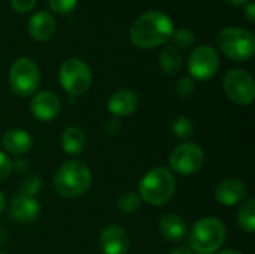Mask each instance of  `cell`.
<instances>
[{"instance_id": "1", "label": "cell", "mask_w": 255, "mask_h": 254, "mask_svg": "<svg viewBox=\"0 0 255 254\" xmlns=\"http://www.w3.org/2000/svg\"><path fill=\"white\" fill-rule=\"evenodd\" d=\"M175 31L173 21L169 15L149 10L142 13L130 27V40L134 46L148 49L160 46L172 39Z\"/></svg>"}, {"instance_id": "2", "label": "cell", "mask_w": 255, "mask_h": 254, "mask_svg": "<svg viewBox=\"0 0 255 254\" xmlns=\"http://www.w3.org/2000/svg\"><path fill=\"white\" fill-rule=\"evenodd\" d=\"M91 186V171L81 160H69L54 177V189L61 198H78Z\"/></svg>"}, {"instance_id": "3", "label": "cell", "mask_w": 255, "mask_h": 254, "mask_svg": "<svg viewBox=\"0 0 255 254\" xmlns=\"http://www.w3.org/2000/svg\"><path fill=\"white\" fill-rule=\"evenodd\" d=\"M176 181L170 169L158 166L151 169L139 184V196L149 205L158 207L167 204L175 193Z\"/></svg>"}, {"instance_id": "4", "label": "cell", "mask_w": 255, "mask_h": 254, "mask_svg": "<svg viewBox=\"0 0 255 254\" xmlns=\"http://www.w3.org/2000/svg\"><path fill=\"white\" fill-rule=\"evenodd\" d=\"M226 226L215 217H203L197 220L190 232V249L193 253L214 254L226 241Z\"/></svg>"}, {"instance_id": "5", "label": "cell", "mask_w": 255, "mask_h": 254, "mask_svg": "<svg viewBox=\"0 0 255 254\" xmlns=\"http://www.w3.org/2000/svg\"><path fill=\"white\" fill-rule=\"evenodd\" d=\"M220 51L235 61H247L255 52V36L247 28L226 27L218 33Z\"/></svg>"}, {"instance_id": "6", "label": "cell", "mask_w": 255, "mask_h": 254, "mask_svg": "<svg viewBox=\"0 0 255 254\" xmlns=\"http://www.w3.org/2000/svg\"><path fill=\"white\" fill-rule=\"evenodd\" d=\"M40 82V72L37 64L27 57L15 60L9 70L10 90L19 97H28L34 94Z\"/></svg>"}, {"instance_id": "7", "label": "cell", "mask_w": 255, "mask_h": 254, "mask_svg": "<svg viewBox=\"0 0 255 254\" xmlns=\"http://www.w3.org/2000/svg\"><path fill=\"white\" fill-rule=\"evenodd\" d=\"M61 87L72 96L78 97L88 91L91 85V70L79 58H67L61 63L58 70Z\"/></svg>"}, {"instance_id": "8", "label": "cell", "mask_w": 255, "mask_h": 254, "mask_svg": "<svg viewBox=\"0 0 255 254\" xmlns=\"http://www.w3.org/2000/svg\"><path fill=\"white\" fill-rule=\"evenodd\" d=\"M227 97L238 105H250L255 99L254 78L244 69H232L224 76Z\"/></svg>"}, {"instance_id": "9", "label": "cell", "mask_w": 255, "mask_h": 254, "mask_svg": "<svg viewBox=\"0 0 255 254\" xmlns=\"http://www.w3.org/2000/svg\"><path fill=\"white\" fill-rule=\"evenodd\" d=\"M203 162L205 153L194 142H185L178 145L169 157V165L172 171L179 175H191L199 172L203 166Z\"/></svg>"}, {"instance_id": "10", "label": "cell", "mask_w": 255, "mask_h": 254, "mask_svg": "<svg viewBox=\"0 0 255 254\" xmlns=\"http://www.w3.org/2000/svg\"><path fill=\"white\" fill-rule=\"evenodd\" d=\"M220 69V55L209 45L197 46L188 58V72L193 79L208 81Z\"/></svg>"}, {"instance_id": "11", "label": "cell", "mask_w": 255, "mask_h": 254, "mask_svg": "<svg viewBox=\"0 0 255 254\" xmlns=\"http://www.w3.org/2000/svg\"><path fill=\"white\" fill-rule=\"evenodd\" d=\"M99 246L103 254H127L130 243L127 232L121 226L109 225L102 231Z\"/></svg>"}, {"instance_id": "12", "label": "cell", "mask_w": 255, "mask_h": 254, "mask_svg": "<svg viewBox=\"0 0 255 254\" xmlns=\"http://www.w3.org/2000/svg\"><path fill=\"white\" fill-rule=\"evenodd\" d=\"M31 114L40 121L54 120L61 109V102L52 91H40L30 102Z\"/></svg>"}, {"instance_id": "13", "label": "cell", "mask_w": 255, "mask_h": 254, "mask_svg": "<svg viewBox=\"0 0 255 254\" xmlns=\"http://www.w3.org/2000/svg\"><path fill=\"white\" fill-rule=\"evenodd\" d=\"M247 196V186L239 178H226L215 189L217 201L224 207H233L244 201Z\"/></svg>"}, {"instance_id": "14", "label": "cell", "mask_w": 255, "mask_h": 254, "mask_svg": "<svg viewBox=\"0 0 255 254\" xmlns=\"http://www.w3.org/2000/svg\"><path fill=\"white\" fill-rule=\"evenodd\" d=\"M40 213V205L34 198L16 195L12 198L9 205V214L13 222L16 223H30L36 220Z\"/></svg>"}, {"instance_id": "15", "label": "cell", "mask_w": 255, "mask_h": 254, "mask_svg": "<svg viewBox=\"0 0 255 254\" xmlns=\"http://www.w3.org/2000/svg\"><path fill=\"white\" fill-rule=\"evenodd\" d=\"M139 97L131 90H118L108 100V109L115 117H127L137 109Z\"/></svg>"}, {"instance_id": "16", "label": "cell", "mask_w": 255, "mask_h": 254, "mask_svg": "<svg viewBox=\"0 0 255 254\" xmlns=\"http://www.w3.org/2000/svg\"><path fill=\"white\" fill-rule=\"evenodd\" d=\"M55 21L52 15L46 10H39L36 12L30 21H28V31L33 36V39L39 42H46L55 34Z\"/></svg>"}, {"instance_id": "17", "label": "cell", "mask_w": 255, "mask_h": 254, "mask_svg": "<svg viewBox=\"0 0 255 254\" xmlns=\"http://www.w3.org/2000/svg\"><path fill=\"white\" fill-rule=\"evenodd\" d=\"M1 145L7 153H10L13 156H24L25 153H28L31 150L33 139L25 130L10 129L3 135Z\"/></svg>"}, {"instance_id": "18", "label": "cell", "mask_w": 255, "mask_h": 254, "mask_svg": "<svg viewBox=\"0 0 255 254\" xmlns=\"http://www.w3.org/2000/svg\"><path fill=\"white\" fill-rule=\"evenodd\" d=\"M160 234L170 243H179L187 235V223L176 214H166L158 222Z\"/></svg>"}, {"instance_id": "19", "label": "cell", "mask_w": 255, "mask_h": 254, "mask_svg": "<svg viewBox=\"0 0 255 254\" xmlns=\"http://www.w3.org/2000/svg\"><path fill=\"white\" fill-rule=\"evenodd\" d=\"M87 144V136L79 127H67L61 133V147L70 156H78L84 151Z\"/></svg>"}, {"instance_id": "20", "label": "cell", "mask_w": 255, "mask_h": 254, "mask_svg": "<svg viewBox=\"0 0 255 254\" xmlns=\"http://www.w3.org/2000/svg\"><path fill=\"white\" fill-rule=\"evenodd\" d=\"M160 67L167 73V75H175L182 66V52L173 45H167L158 57Z\"/></svg>"}, {"instance_id": "21", "label": "cell", "mask_w": 255, "mask_h": 254, "mask_svg": "<svg viewBox=\"0 0 255 254\" xmlns=\"http://www.w3.org/2000/svg\"><path fill=\"white\" fill-rule=\"evenodd\" d=\"M238 222L239 226L248 232L253 234L255 231V201L254 199H248L247 202H244V205L239 208L238 213Z\"/></svg>"}, {"instance_id": "22", "label": "cell", "mask_w": 255, "mask_h": 254, "mask_svg": "<svg viewBox=\"0 0 255 254\" xmlns=\"http://www.w3.org/2000/svg\"><path fill=\"white\" fill-rule=\"evenodd\" d=\"M142 205V199L134 192H127L120 196L118 199V210L124 214H133L136 213Z\"/></svg>"}, {"instance_id": "23", "label": "cell", "mask_w": 255, "mask_h": 254, "mask_svg": "<svg viewBox=\"0 0 255 254\" xmlns=\"http://www.w3.org/2000/svg\"><path fill=\"white\" fill-rule=\"evenodd\" d=\"M172 132H173V135H175L178 139L185 141V139H190V138L193 136L194 126H193V123H191L190 118L181 115V117H178V118L173 121V124H172Z\"/></svg>"}, {"instance_id": "24", "label": "cell", "mask_w": 255, "mask_h": 254, "mask_svg": "<svg viewBox=\"0 0 255 254\" xmlns=\"http://www.w3.org/2000/svg\"><path fill=\"white\" fill-rule=\"evenodd\" d=\"M40 187H42V178L39 175L30 174V175H27L21 181V184H19V193L18 195L28 196V198H34L37 195V192L40 190Z\"/></svg>"}, {"instance_id": "25", "label": "cell", "mask_w": 255, "mask_h": 254, "mask_svg": "<svg viewBox=\"0 0 255 254\" xmlns=\"http://www.w3.org/2000/svg\"><path fill=\"white\" fill-rule=\"evenodd\" d=\"M172 39H173V46H176L178 49H187V48L193 46L196 36H194L193 30L181 27V28L173 31Z\"/></svg>"}, {"instance_id": "26", "label": "cell", "mask_w": 255, "mask_h": 254, "mask_svg": "<svg viewBox=\"0 0 255 254\" xmlns=\"http://www.w3.org/2000/svg\"><path fill=\"white\" fill-rule=\"evenodd\" d=\"M196 90V82L191 76H181L176 82V94L182 99L190 97Z\"/></svg>"}, {"instance_id": "27", "label": "cell", "mask_w": 255, "mask_h": 254, "mask_svg": "<svg viewBox=\"0 0 255 254\" xmlns=\"http://www.w3.org/2000/svg\"><path fill=\"white\" fill-rule=\"evenodd\" d=\"M48 3L55 13L66 15V13H70L76 7L78 0H48Z\"/></svg>"}, {"instance_id": "28", "label": "cell", "mask_w": 255, "mask_h": 254, "mask_svg": "<svg viewBox=\"0 0 255 254\" xmlns=\"http://www.w3.org/2000/svg\"><path fill=\"white\" fill-rule=\"evenodd\" d=\"M12 174V160L0 151V183Z\"/></svg>"}, {"instance_id": "29", "label": "cell", "mask_w": 255, "mask_h": 254, "mask_svg": "<svg viewBox=\"0 0 255 254\" xmlns=\"http://www.w3.org/2000/svg\"><path fill=\"white\" fill-rule=\"evenodd\" d=\"M36 1L37 0H10V4L12 7L19 12V13H25L28 10H31L34 6H36Z\"/></svg>"}, {"instance_id": "30", "label": "cell", "mask_w": 255, "mask_h": 254, "mask_svg": "<svg viewBox=\"0 0 255 254\" xmlns=\"http://www.w3.org/2000/svg\"><path fill=\"white\" fill-rule=\"evenodd\" d=\"M120 129H121V124H120V121H118L117 118L109 120V121L106 123V126H105V132H106L109 136L117 135V133L120 132Z\"/></svg>"}, {"instance_id": "31", "label": "cell", "mask_w": 255, "mask_h": 254, "mask_svg": "<svg viewBox=\"0 0 255 254\" xmlns=\"http://www.w3.org/2000/svg\"><path fill=\"white\" fill-rule=\"evenodd\" d=\"M28 168H30V163L25 159H22V157H18L15 162H12V171H16L18 174L25 172Z\"/></svg>"}, {"instance_id": "32", "label": "cell", "mask_w": 255, "mask_h": 254, "mask_svg": "<svg viewBox=\"0 0 255 254\" xmlns=\"http://www.w3.org/2000/svg\"><path fill=\"white\" fill-rule=\"evenodd\" d=\"M244 13H245V18L250 21V22H254L255 21V3L254 1H250L245 4L244 7Z\"/></svg>"}, {"instance_id": "33", "label": "cell", "mask_w": 255, "mask_h": 254, "mask_svg": "<svg viewBox=\"0 0 255 254\" xmlns=\"http://www.w3.org/2000/svg\"><path fill=\"white\" fill-rule=\"evenodd\" d=\"M169 254H194V253H193V250H191L190 247H187V246H179V247H176V249L170 250V253Z\"/></svg>"}, {"instance_id": "34", "label": "cell", "mask_w": 255, "mask_h": 254, "mask_svg": "<svg viewBox=\"0 0 255 254\" xmlns=\"http://www.w3.org/2000/svg\"><path fill=\"white\" fill-rule=\"evenodd\" d=\"M227 1L229 4H233V6H245L250 0H224Z\"/></svg>"}, {"instance_id": "35", "label": "cell", "mask_w": 255, "mask_h": 254, "mask_svg": "<svg viewBox=\"0 0 255 254\" xmlns=\"http://www.w3.org/2000/svg\"><path fill=\"white\" fill-rule=\"evenodd\" d=\"M4 240H6V234H4V231H3V228L0 226V246L4 243Z\"/></svg>"}, {"instance_id": "36", "label": "cell", "mask_w": 255, "mask_h": 254, "mask_svg": "<svg viewBox=\"0 0 255 254\" xmlns=\"http://www.w3.org/2000/svg\"><path fill=\"white\" fill-rule=\"evenodd\" d=\"M3 208H4V196H3V193L0 192V213L3 211Z\"/></svg>"}, {"instance_id": "37", "label": "cell", "mask_w": 255, "mask_h": 254, "mask_svg": "<svg viewBox=\"0 0 255 254\" xmlns=\"http://www.w3.org/2000/svg\"><path fill=\"white\" fill-rule=\"evenodd\" d=\"M220 254H244V253H241V252H238V250H226V252H221Z\"/></svg>"}, {"instance_id": "38", "label": "cell", "mask_w": 255, "mask_h": 254, "mask_svg": "<svg viewBox=\"0 0 255 254\" xmlns=\"http://www.w3.org/2000/svg\"><path fill=\"white\" fill-rule=\"evenodd\" d=\"M0 254H4V253H1V252H0Z\"/></svg>"}]
</instances>
